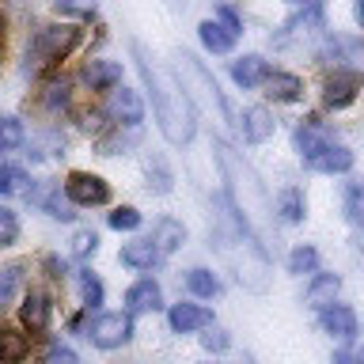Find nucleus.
<instances>
[{"instance_id": "nucleus-31", "label": "nucleus", "mask_w": 364, "mask_h": 364, "mask_svg": "<svg viewBox=\"0 0 364 364\" xmlns=\"http://www.w3.org/2000/svg\"><path fill=\"white\" fill-rule=\"evenodd\" d=\"M27 171L23 167H0V193H4V198H11V193H27Z\"/></svg>"}, {"instance_id": "nucleus-42", "label": "nucleus", "mask_w": 364, "mask_h": 364, "mask_svg": "<svg viewBox=\"0 0 364 364\" xmlns=\"http://www.w3.org/2000/svg\"><path fill=\"white\" fill-rule=\"evenodd\" d=\"M220 23H224V27L232 31V34H239V31H243V23H239V16H235V11L228 8V4L220 8Z\"/></svg>"}, {"instance_id": "nucleus-2", "label": "nucleus", "mask_w": 364, "mask_h": 364, "mask_svg": "<svg viewBox=\"0 0 364 364\" xmlns=\"http://www.w3.org/2000/svg\"><path fill=\"white\" fill-rule=\"evenodd\" d=\"M216 164H220V175H224V186H228V209H232L262 243L266 232L273 228V205L266 198L262 178L255 175V167H250L232 144L220 141V136H216Z\"/></svg>"}, {"instance_id": "nucleus-28", "label": "nucleus", "mask_w": 364, "mask_h": 364, "mask_svg": "<svg viewBox=\"0 0 364 364\" xmlns=\"http://www.w3.org/2000/svg\"><path fill=\"white\" fill-rule=\"evenodd\" d=\"M289 273H296V277H304V273H318V250L315 247H292V255H289Z\"/></svg>"}, {"instance_id": "nucleus-23", "label": "nucleus", "mask_w": 364, "mask_h": 364, "mask_svg": "<svg viewBox=\"0 0 364 364\" xmlns=\"http://www.w3.org/2000/svg\"><path fill=\"white\" fill-rule=\"evenodd\" d=\"M27 353H31L27 334H19L11 326H0V364H19Z\"/></svg>"}, {"instance_id": "nucleus-45", "label": "nucleus", "mask_w": 364, "mask_h": 364, "mask_svg": "<svg viewBox=\"0 0 364 364\" xmlns=\"http://www.w3.org/2000/svg\"><path fill=\"white\" fill-rule=\"evenodd\" d=\"M353 357H357V364H364V349H353Z\"/></svg>"}, {"instance_id": "nucleus-13", "label": "nucleus", "mask_w": 364, "mask_h": 364, "mask_svg": "<svg viewBox=\"0 0 364 364\" xmlns=\"http://www.w3.org/2000/svg\"><path fill=\"white\" fill-rule=\"evenodd\" d=\"M239 129H243V141L250 144H262L273 136V114L266 107H247L239 114Z\"/></svg>"}, {"instance_id": "nucleus-21", "label": "nucleus", "mask_w": 364, "mask_h": 364, "mask_svg": "<svg viewBox=\"0 0 364 364\" xmlns=\"http://www.w3.org/2000/svg\"><path fill=\"white\" fill-rule=\"evenodd\" d=\"M338 289H341V277H338V273H315V281H311V289H307L304 300L311 304V307H318V311H323V307L334 304Z\"/></svg>"}, {"instance_id": "nucleus-38", "label": "nucleus", "mask_w": 364, "mask_h": 364, "mask_svg": "<svg viewBox=\"0 0 364 364\" xmlns=\"http://www.w3.org/2000/svg\"><path fill=\"white\" fill-rule=\"evenodd\" d=\"M42 364H80V357L68 346H50L46 357H42Z\"/></svg>"}, {"instance_id": "nucleus-7", "label": "nucleus", "mask_w": 364, "mask_h": 364, "mask_svg": "<svg viewBox=\"0 0 364 364\" xmlns=\"http://www.w3.org/2000/svg\"><path fill=\"white\" fill-rule=\"evenodd\" d=\"M65 198L73 205L91 209V205H107L110 201V186L99 175H91V171H73V175L65 178Z\"/></svg>"}, {"instance_id": "nucleus-32", "label": "nucleus", "mask_w": 364, "mask_h": 364, "mask_svg": "<svg viewBox=\"0 0 364 364\" xmlns=\"http://www.w3.org/2000/svg\"><path fill=\"white\" fill-rule=\"evenodd\" d=\"M346 213H349L353 224H364V178L349 182V190H346Z\"/></svg>"}, {"instance_id": "nucleus-25", "label": "nucleus", "mask_w": 364, "mask_h": 364, "mask_svg": "<svg viewBox=\"0 0 364 364\" xmlns=\"http://www.w3.org/2000/svg\"><path fill=\"white\" fill-rule=\"evenodd\" d=\"M144 175H148V190L152 193H171V186H175V175H171V167L164 164V156H148Z\"/></svg>"}, {"instance_id": "nucleus-33", "label": "nucleus", "mask_w": 364, "mask_h": 364, "mask_svg": "<svg viewBox=\"0 0 364 364\" xmlns=\"http://www.w3.org/2000/svg\"><path fill=\"white\" fill-rule=\"evenodd\" d=\"M23 284V266L16 262V266H4L0 269V307H4L11 296H16V289Z\"/></svg>"}, {"instance_id": "nucleus-24", "label": "nucleus", "mask_w": 364, "mask_h": 364, "mask_svg": "<svg viewBox=\"0 0 364 364\" xmlns=\"http://www.w3.org/2000/svg\"><path fill=\"white\" fill-rule=\"evenodd\" d=\"M277 216L284 224H300L307 216V201H304V190L300 186H289L277 193Z\"/></svg>"}, {"instance_id": "nucleus-8", "label": "nucleus", "mask_w": 364, "mask_h": 364, "mask_svg": "<svg viewBox=\"0 0 364 364\" xmlns=\"http://www.w3.org/2000/svg\"><path fill=\"white\" fill-rule=\"evenodd\" d=\"M107 114H110L118 125H125V129H136V125L144 122V102H141V95H136V91H129V87H114L110 99H107Z\"/></svg>"}, {"instance_id": "nucleus-6", "label": "nucleus", "mask_w": 364, "mask_h": 364, "mask_svg": "<svg viewBox=\"0 0 364 364\" xmlns=\"http://www.w3.org/2000/svg\"><path fill=\"white\" fill-rule=\"evenodd\" d=\"M84 338H91L99 349H122L133 338V315L129 311H102L87 323Z\"/></svg>"}, {"instance_id": "nucleus-15", "label": "nucleus", "mask_w": 364, "mask_h": 364, "mask_svg": "<svg viewBox=\"0 0 364 364\" xmlns=\"http://www.w3.org/2000/svg\"><path fill=\"white\" fill-rule=\"evenodd\" d=\"M152 247L159 250V255H171V250H178L182 243H186V228H182V220H175V216H159V220L152 224Z\"/></svg>"}, {"instance_id": "nucleus-46", "label": "nucleus", "mask_w": 364, "mask_h": 364, "mask_svg": "<svg viewBox=\"0 0 364 364\" xmlns=\"http://www.w3.org/2000/svg\"><path fill=\"white\" fill-rule=\"evenodd\" d=\"M209 364H216V360H209Z\"/></svg>"}, {"instance_id": "nucleus-9", "label": "nucleus", "mask_w": 364, "mask_h": 364, "mask_svg": "<svg viewBox=\"0 0 364 364\" xmlns=\"http://www.w3.org/2000/svg\"><path fill=\"white\" fill-rule=\"evenodd\" d=\"M311 171H323V175H346V171H353V152L346 144H334V141H326L318 152H311L304 159Z\"/></svg>"}, {"instance_id": "nucleus-40", "label": "nucleus", "mask_w": 364, "mask_h": 364, "mask_svg": "<svg viewBox=\"0 0 364 364\" xmlns=\"http://www.w3.org/2000/svg\"><path fill=\"white\" fill-rule=\"evenodd\" d=\"M46 102H50V107L57 110V107H68V84L61 80V84H50L46 87Z\"/></svg>"}, {"instance_id": "nucleus-27", "label": "nucleus", "mask_w": 364, "mask_h": 364, "mask_svg": "<svg viewBox=\"0 0 364 364\" xmlns=\"http://www.w3.org/2000/svg\"><path fill=\"white\" fill-rule=\"evenodd\" d=\"M186 289L193 296H201V300H213V296L220 292V281H216L213 269H190L186 273Z\"/></svg>"}, {"instance_id": "nucleus-17", "label": "nucleus", "mask_w": 364, "mask_h": 364, "mask_svg": "<svg viewBox=\"0 0 364 364\" xmlns=\"http://www.w3.org/2000/svg\"><path fill=\"white\" fill-rule=\"evenodd\" d=\"M125 304H129V311H159L164 307V292H159V284L152 277H144V281H136L129 292H125Z\"/></svg>"}, {"instance_id": "nucleus-35", "label": "nucleus", "mask_w": 364, "mask_h": 364, "mask_svg": "<svg viewBox=\"0 0 364 364\" xmlns=\"http://www.w3.org/2000/svg\"><path fill=\"white\" fill-rule=\"evenodd\" d=\"M80 292H84V304L91 307V311H95V307L102 304V281H99L91 269L80 273Z\"/></svg>"}, {"instance_id": "nucleus-11", "label": "nucleus", "mask_w": 364, "mask_h": 364, "mask_svg": "<svg viewBox=\"0 0 364 364\" xmlns=\"http://www.w3.org/2000/svg\"><path fill=\"white\" fill-rule=\"evenodd\" d=\"M167 323H171L175 334H193V330L213 326V311H209V307H201V304H175L167 311Z\"/></svg>"}, {"instance_id": "nucleus-4", "label": "nucleus", "mask_w": 364, "mask_h": 364, "mask_svg": "<svg viewBox=\"0 0 364 364\" xmlns=\"http://www.w3.org/2000/svg\"><path fill=\"white\" fill-rule=\"evenodd\" d=\"M80 42V27L73 23H61V27H42L34 34V42L27 46V73L38 76L46 68H53L57 61H65L68 53L76 50Z\"/></svg>"}, {"instance_id": "nucleus-22", "label": "nucleus", "mask_w": 364, "mask_h": 364, "mask_svg": "<svg viewBox=\"0 0 364 364\" xmlns=\"http://www.w3.org/2000/svg\"><path fill=\"white\" fill-rule=\"evenodd\" d=\"M198 34H201V46H205L209 53H228V50L235 46V34L228 31L220 19H205L201 27H198Z\"/></svg>"}, {"instance_id": "nucleus-30", "label": "nucleus", "mask_w": 364, "mask_h": 364, "mask_svg": "<svg viewBox=\"0 0 364 364\" xmlns=\"http://www.w3.org/2000/svg\"><path fill=\"white\" fill-rule=\"evenodd\" d=\"M23 141H27V133H23V122L19 118H0V152H16V148H23Z\"/></svg>"}, {"instance_id": "nucleus-26", "label": "nucleus", "mask_w": 364, "mask_h": 364, "mask_svg": "<svg viewBox=\"0 0 364 364\" xmlns=\"http://www.w3.org/2000/svg\"><path fill=\"white\" fill-rule=\"evenodd\" d=\"M136 144H141V133H136V129H125L122 133V125L114 133L99 136V152L102 156H118V152H125V148H136Z\"/></svg>"}, {"instance_id": "nucleus-1", "label": "nucleus", "mask_w": 364, "mask_h": 364, "mask_svg": "<svg viewBox=\"0 0 364 364\" xmlns=\"http://www.w3.org/2000/svg\"><path fill=\"white\" fill-rule=\"evenodd\" d=\"M133 57H136V68H141L148 91H152V110H156L159 133L167 136V144H178V148L190 144L193 133H198V118H193V102L186 99L178 76L167 73L141 42H133Z\"/></svg>"}, {"instance_id": "nucleus-36", "label": "nucleus", "mask_w": 364, "mask_h": 364, "mask_svg": "<svg viewBox=\"0 0 364 364\" xmlns=\"http://www.w3.org/2000/svg\"><path fill=\"white\" fill-rule=\"evenodd\" d=\"M110 228L114 232H133V228H141V213L133 205H122V209L110 213Z\"/></svg>"}, {"instance_id": "nucleus-41", "label": "nucleus", "mask_w": 364, "mask_h": 364, "mask_svg": "<svg viewBox=\"0 0 364 364\" xmlns=\"http://www.w3.org/2000/svg\"><path fill=\"white\" fill-rule=\"evenodd\" d=\"M61 11H76V16H91L95 11V0H57Z\"/></svg>"}, {"instance_id": "nucleus-12", "label": "nucleus", "mask_w": 364, "mask_h": 364, "mask_svg": "<svg viewBox=\"0 0 364 364\" xmlns=\"http://www.w3.org/2000/svg\"><path fill=\"white\" fill-rule=\"evenodd\" d=\"M357 91H360V76L357 73H338L326 80V87H323V102L330 110H341V107H349L353 99H357Z\"/></svg>"}, {"instance_id": "nucleus-34", "label": "nucleus", "mask_w": 364, "mask_h": 364, "mask_svg": "<svg viewBox=\"0 0 364 364\" xmlns=\"http://www.w3.org/2000/svg\"><path fill=\"white\" fill-rule=\"evenodd\" d=\"M16 239H19V216H16V209L0 205V247H11Z\"/></svg>"}, {"instance_id": "nucleus-10", "label": "nucleus", "mask_w": 364, "mask_h": 364, "mask_svg": "<svg viewBox=\"0 0 364 364\" xmlns=\"http://www.w3.org/2000/svg\"><path fill=\"white\" fill-rule=\"evenodd\" d=\"M318 323H323V330H326L330 338H341V341H353V338H357V330H360L357 311H353V307H346V304L323 307V311H318Z\"/></svg>"}, {"instance_id": "nucleus-37", "label": "nucleus", "mask_w": 364, "mask_h": 364, "mask_svg": "<svg viewBox=\"0 0 364 364\" xmlns=\"http://www.w3.org/2000/svg\"><path fill=\"white\" fill-rule=\"evenodd\" d=\"M99 250V235L95 232H76L73 235V255L76 258H91Z\"/></svg>"}, {"instance_id": "nucleus-29", "label": "nucleus", "mask_w": 364, "mask_h": 364, "mask_svg": "<svg viewBox=\"0 0 364 364\" xmlns=\"http://www.w3.org/2000/svg\"><path fill=\"white\" fill-rule=\"evenodd\" d=\"M38 205H42V209L50 213V216H53V220H73V216H76V213H73V201L61 198V190H57V186L46 190L42 198H38Z\"/></svg>"}, {"instance_id": "nucleus-44", "label": "nucleus", "mask_w": 364, "mask_h": 364, "mask_svg": "<svg viewBox=\"0 0 364 364\" xmlns=\"http://www.w3.org/2000/svg\"><path fill=\"white\" fill-rule=\"evenodd\" d=\"M353 16H357V23L364 27V0H357V8H353Z\"/></svg>"}, {"instance_id": "nucleus-18", "label": "nucleus", "mask_w": 364, "mask_h": 364, "mask_svg": "<svg viewBox=\"0 0 364 364\" xmlns=\"http://www.w3.org/2000/svg\"><path fill=\"white\" fill-rule=\"evenodd\" d=\"M262 84H266V95L273 102H296V99L304 95V80L296 76V73H269Z\"/></svg>"}, {"instance_id": "nucleus-16", "label": "nucleus", "mask_w": 364, "mask_h": 364, "mask_svg": "<svg viewBox=\"0 0 364 364\" xmlns=\"http://www.w3.org/2000/svg\"><path fill=\"white\" fill-rule=\"evenodd\" d=\"M266 76H269V65L258 53H247V57H235L232 61V80L239 87H258Z\"/></svg>"}, {"instance_id": "nucleus-14", "label": "nucleus", "mask_w": 364, "mask_h": 364, "mask_svg": "<svg viewBox=\"0 0 364 364\" xmlns=\"http://www.w3.org/2000/svg\"><path fill=\"white\" fill-rule=\"evenodd\" d=\"M50 315H53V304H50L46 292H31L19 307V318H23V326H27L31 334H42V330L50 326Z\"/></svg>"}, {"instance_id": "nucleus-43", "label": "nucleus", "mask_w": 364, "mask_h": 364, "mask_svg": "<svg viewBox=\"0 0 364 364\" xmlns=\"http://www.w3.org/2000/svg\"><path fill=\"white\" fill-rule=\"evenodd\" d=\"M330 364H357V357H353L349 349H338V353H334V360H330Z\"/></svg>"}, {"instance_id": "nucleus-20", "label": "nucleus", "mask_w": 364, "mask_h": 364, "mask_svg": "<svg viewBox=\"0 0 364 364\" xmlns=\"http://www.w3.org/2000/svg\"><path fill=\"white\" fill-rule=\"evenodd\" d=\"M159 262V250L152 247V239H133V243L122 247V266L129 269H152Z\"/></svg>"}, {"instance_id": "nucleus-39", "label": "nucleus", "mask_w": 364, "mask_h": 364, "mask_svg": "<svg viewBox=\"0 0 364 364\" xmlns=\"http://www.w3.org/2000/svg\"><path fill=\"white\" fill-rule=\"evenodd\" d=\"M201 346L209 353H224L228 346H232V338H228L224 330H209V334H201Z\"/></svg>"}, {"instance_id": "nucleus-19", "label": "nucleus", "mask_w": 364, "mask_h": 364, "mask_svg": "<svg viewBox=\"0 0 364 364\" xmlns=\"http://www.w3.org/2000/svg\"><path fill=\"white\" fill-rule=\"evenodd\" d=\"M84 80L95 91H114V87L122 84V65L118 61H87Z\"/></svg>"}, {"instance_id": "nucleus-3", "label": "nucleus", "mask_w": 364, "mask_h": 364, "mask_svg": "<svg viewBox=\"0 0 364 364\" xmlns=\"http://www.w3.org/2000/svg\"><path fill=\"white\" fill-rule=\"evenodd\" d=\"M220 228L213 232L216 239V250L228 258V266L235 269L239 284H247L250 292H266L269 284V258H266V243H258V235L250 232V228L239 220V216L232 209L220 213Z\"/></svg>"}, {"instance_id": "nucleus-5", "label": "nucleus", "mask_w": 364, "mask_h": 364, "mask_svg": "<svg viewBox=\"0 0 364 364\" xmlns=\"http://www.w3.org/2000/svg\"><path fill=\"white\" fill-rule=\"evenodd\" d=\"M178 84L186 91L190 102H201L205 110H216V118L228 122V102L220 95V87H216V80L209 76V68H205L193 53H178Z\"/></svg>"}]
</instances>
